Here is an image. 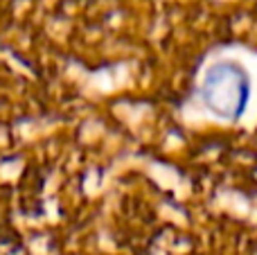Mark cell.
Masks as SVG:
<instances>
[{"label": "cell", "mask_w": 257, "mask_h": 255, "mask_svg": "<svg viewBox=\"0 0 257 255\" xmlns=\"http://www.w3.org/2000/svg\"><path fill=\"white\" fill-rule=\"evenodd\" d=\"M199 93L212 115L235 122L244 115L250 102V77L241 63L221 59L208 66Z\"/></svg>", "instance_id": "6da1fadb"}]
</instances>
